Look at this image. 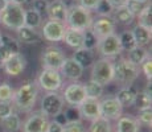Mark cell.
<instances>
[{
	"label": "cell",
	"mask_w": 152,
	"mask_h": 132,
	"mask_svg": "<svg viewBox=\"0 0 152 132\" xmlns=\"http://www.w3.org/2000/svg\"><path fill=\"white\" fill-rule=\"evenodd\" d=\"M0 45L5 49L10 54H13V53H20V44L16 39H13L10 34H1V42Z\"/></svg>",
	"instance_id": "obj_31"
},
{
	"label": "cell",
	"mask_w": 152,
	"mask_h": 132,
	"mask_svg": "<svg viewBox=\"0 0 152 132\" xmlns=\"http://www.w3.org/2000/svg\"><path fill=\"white\" fill-rule=\"evenodd\" d=\"M8 55H10V53H8L4 48H3L1 45H0V66L3 65V62L5 61V58H7Z\"/></svg>",
	"instance_id": "obj_47"
},
{
	"label": "cell",
	"mask_w": 152,
	"mask_h": 132,
	"mask_svg": "<svg viewBox=\"0 0 152 132\" xmlns=\"http://www.w3.org/2000/svg\"><path fill=\"white\" fill-rule=\"evenodd\" d=\"M148 50L144 48V46H135L134 49H131L128 52V60L132 63H135L136 66H140V63L148 57Z\"/></svg>",
	"instance_id": "obj_30"
},
{
	"label": "cell",
	"mask_w": 152,
	"mask_h": 132,
	"mask_svg": "<svg viewBox=\"0 0 152 132\" xmlns=\"http://www.w3.org/2000/svg\"><path fill=\"white\" fill-rule=\"evenodd\" d=\"M140 123L132 115H123L116 120V132H139Z\"/></svg>",
	"instance_id": "obj_19"
},
{
	"label": "cell",
	"mask_w": 152,
	"mask_h": 132,
	"mask_svg": "<svg viewBox=\"0 0 152 132\" xmlns=\"http://www.w3.org/2000/svg\"><path fill=\"white\" fill-rule=\"evenodd\" d=\"M0 124L4 132H17L21 128V119L17 114L12 112L10 116L0 120Z\"/></svg>",
	"instance_id": "obj_26"
},
{
	"label": "cell",
	"mask_w": 152,
	"mask_h": 132,
	"mask_svg": "<svg viewBox=\"0 0 152 132\" xmlns=\"http://www.w3.org/2000/svg\"><path fill=\"white\" fill-rule=\"evenodd\" d=\"M111 19H113L115 23H121V24L130 25V24H132L135 16L127 9L126 5H119V7L114 8L113 15H111Z\"/></svg>",
	"instance_id": "obj_25"
},
{
	"label": "cell",
	"mask_w": 152,
	"mask_h": 132,
	"mask_svg": "<svg viewBox=\"0 0 152 132\" xmlns=\"http://www.w3.org/2000/svg\"><path fill=\"white\" fill-rule=\"evenodd\" d=\"M90 79L95 81L102 86H107L114 81V62L110 58H99L95 60L91 65V77Z\"/></svg>",
	"instance_id": "obj_5"
},
{
	"label": "cell",
	"mask_w": 152,
	"mask_h": 132,
	"mask_svg": "<svg viewBox=\"0 0 152 132\" xmlns=\"http://www.w3.org/2000/svg\"><path fill=\"white\" fill-rule=\"evenodd\" d=\"M42 23V16L33 8H28L25 9V16H24V25L29 26V28L37 29Z\"/></svg>",
	"instance_id": "obj_27"
},
{
	"label": "cell",
	"mask_w": 152,
	"mask_h": 132,
	"mask_svg": "<svg viewBox=\"0 0 152 132\" xmlns=\"http://www.w3.org/2000/svg\"><path fill=\"white\" fill-rule=\"evenodd\" d=\"M140 3H144V4H147V3H151V0H138Z\"/></svg>",
	"instance_id": "obj_52"
},
{
	"label": "cell",
	"mask_w": 152,
	"mask_h": 132,
	"mask_svg": "<svg viewBox=\"0 0 152 132\" xmlns=\"http://www.w3.org/2000/svg\"><path fill=\"white\" fill-rule=\"evenodd\" d=\"M8 3H10V1H7V0H0V12H1V11H4V8L8 5Z\"/></svg>",
	"instance_id": "obj_50"
},
{
	"label": "cell",
	"mask_w": 152,
	"mask_h": 132,
	"mask_svg": "<svg viewBox=\"0 0 152 132\" xmlns=\"http://www.w3.org/2000/svg\"><path fill=\"white\" fill-rule=\"evenodd\" d=\"M39 98V85L36 81H25L19 89L15 91L13 107L20 112H31L36 106Z\"/></svg>",
	"instance_id": "obj_1"
},
{
	"label": "cell",
	"mask_w": 152,
	"mask_h": 132,
	"mask_svg": "<svg viewBox=\"0 0 152 132\" xmlns=\"http://www.w3.org/2000/svg\"><path fill=\"white\" fill-rule=\"evenodd\" d=\"M1 34H3V33H1V32H0V42H1Z\"/></svg>",
	"instance_id": "obj_53"
},
{
	"label": "cell",
	"mask_w": 152,
	"mask_h": 132,
	"mask_svg": "<svg viewBox=\"0 0 152 132\" xmlns=\"http://www.w3.org/2000/svg\"><path fill=\"white\" fill-rule=\"evenodd\" d=\"M138 122L140 123V125H145V127H151L152 124V111L151 108L148 110H143V111H139V115H138Z\"/></svg>",
	"instance_id": "obj_40"
},
{
	"label": "cell",
	"mask_w": 152,
	"mask_h": 132,
	"mask_svg": "<svg viewBox=\"0 0 152 132\" xmlns=\"http://www.w3.org/2000/svg\"><path fill=\"white\" fill-rule=\"evenodd\" d=\"M72 58L77 63H80L83 69H86V67H91V65L94 63L95 54H94V50H90V49H86V48H80V49H75Z\"/></svg>",
	"instance_id": "obj_21"
},
{
	"label": "cell",
	"mask_w": 152,
	"mask_h": 132,
	"mask_svg": "<svg viewBox=\"0 0 152 132\" xmlns=\"http://www.w3.org/2000/svg\"><path fill=\"white\" fill-rule=\"evenodd\" d=\"M119 36V41H121V46L123 50H127L130 52L131 49H134L135 46H138V44H136L135 39H134V34L131 31H124L122 32L121 34H118Z\"/></svg>",
	"instance_id": "obj_32"
},
{
	"label": "cell",
	"mask_w": 152,
	"mask_h": 132,
	"mask_svg": "<svg viewBox=\"0 0 152 132\" xmlns=\"http://www.w3.org/2000/svg\"><path fill=\"white\" fill-rule=\"evenodd\" d=\"M62 98H64V101H65V103H68L69 106L78 107V106L87 98L83 83H80V82L74 81L73 83L68 85L66 89L64 90V93H62Z\"/></svg>",
	"instance_id": "obj_11"
},
{
	"label": "cell",
	"mask_w": 152,
	"mask_h": 132,
	"mask_svg": "<svg viewBox=\"0 0 152 132\" xmlns=\"http://www.w3.org/2000/svg\"><path fill=\"white\" fill-rule=\"evenodd\" d=\"M17 36H19V40L24 44H37L41 40L39 32L27 25H23L21 28L17 29Z\"/></svg>",
	"instance_id": "obj_24"
},
{
	"label": "cell",
	"mask_w": 152,
	"mask_h": 132,
	"mask_svg": "<svg viewBox=\"0 0 152 132\" xmlns=\"http://www.w3.org/2000/svg\"><path fill=\"white\" fill-rule=\"evenodd\" d=\"M116 23L111 19V16H99L98 19L93 20L90 31L97 36V39H102L106 37L111 33H115Z\"/></svg>",
	"instance_id": "obj_13"
},
{
	"label": "cell",
	"mask_w": 152,
	"mask_h": 132,
	"mask_svg": "<svg viewBox=\"0 0 152 132\" xmlns=\"http://www.w3.org/2000/svg\"><path fill=\"white\" fill-rule=\"evenodd\" d=\"M65 58V53L62 52V49H60L58 46H48V48L44 49L41 54L42 67L44 69L60 70Z\"/></svg>",
	"instance_id": "obj_9"
},
{
	"label": "cell",
	"mask_w": 152,
	"mask_h": 132,
	"mask_svg": "<svg viewBox=\"0 0 152 132\" xmlns=\"http://www.w3.org/2000/svg\"><path fill=\"white\" fill-rule=\"evenodd\" d=\"M148 4V3H147ZM147 4H144V3H140V1H138V0H127L126 1V7H127V9L130 11L131 13L134 15V16H138V15L142 12L143 9H144V7Z\"/></svg>",
	"instance_id": "obj_39"
},
{
	"label": "cell",
	"mask_w": 152,
	"mask_h": 132,
	"mask_svg": "<svg viewBox=\"0 0 152 132\" xmlns=\"http://www.w3.org/2000/svg\"><path fill=\"white\" fill-rule=\"evenodd\" d=\"M91 11L81 7L80 4L68 7V16H66V26L77 29V31H86L90 29L93 23Z\"/></svg>",
	"instance_id": "obj_2"
},
{
	"label": "cell",
	"mask_w": 152,
	"mask_h": 132,
	"mask_svg": "<svg viewBox=\"0 0 152 132\" xmlns=\"http://www.w3.org/2000/svg\"><path fill=\"white\" fill-rule=\"evenodd\" d=\"M64 116H65L66 122H72V120H77L81 119L80 112H78V107H73V106H69L65 110V112H62Z\"/></svg>",
	"instance_id": "obj_43"
},
{
	"label": "cell",
	"mask_w": 152,
	"mask_h": 132,
	"mask_svg": "<svg viewBox=\"0 0 152 132\" xmlns=\"http://www.w3.org/2000/svg\"><path fill=\"white\" fill-rule=\"evenodd\" d=\"M49 3L46 0H32L31 3V8H33L34 11H37L39 13L46 12V8H48Z\"/></svg>",
	"instance_id": "obj_44"
},
{
	"label": "cell",
	"mask_w": 152,
	"mask_h": 132,
	"mask_svg": "<svg viewBox=\"0 0 152 132\" xmlns=\"http://www.w3.org/2000/svg\"><path fill=\"white\" fill-rule=\"evenodd\" d=\"M139 77V66L132 63L128 58H121L114 62V81L122 86L132 85Z\"/></svg>",
	"instance_id": "obj_3"
},
{
	"label": "cell",
	"mask_w": 152,
	"mask_h": 132,
	"mask_svg": "<svg viewBox=\"0 0 152 132\" xmlns=\"http://www.w3.org/2000/svg\"><path fill=\"white\" fill-rule=\"evenodd\" d=\"M97 49L99 54L103 58H115L122 54V46L121 41H119V36L116 33H111L106 37H102L98 40Z\"/></svg>",
	"instance_id": "obj_7"
},
{
	"label": "cell",
	"mask_w": 152,
	"mask_h": 132,
	"mask_svg": "<svg viewBox=\"0 0 152 132\" xmlns=\"http://www.w3.org/2000/svg\"><path fill=\"white\" fill-rule=\"evenodd\" d=\"M24 16L25 9L23 8V5L10 1L7 7L4 8V11L0 12V23L7 28L17 31L24 25Z\"/></svg>",
	"instance_id": "obj_4"
},
{
	"label": "cell",
	"mask_w": 152,
	"mask_h": 132,
	"mask_svg": "<svg viewBox=\"0 0 152 132\" xmlns=\"http://www.w3.org/2000/svg\"><path fill=\"white\" fill-rule=\"evenodd\" d=\"M62 41H65L66 45L73 49L83 48V32L66 26V31H65V34H64Z\"/></svg>",
	"instance_id": "obj_20"
},
{
	"label": "cell",
	"mask_w": 152,
	"mask_h": 132,
	"mask_svg": "<svg viewBox=\"0 0 152 132\" xmlns=\"http://www.w3.org/2000/svg\"><path fill=\"white\" fill-rule=\"evenodd\" d=\"M85 86V91H86V96L87 98H93V99H99L102 95H103V87L102 85L97 83L95 81H93V79H90L89 82H86V83H83Z\"/></svg>",
	"instance_id": "obj_28"
},
{
	"label": "cell",
	"mask_w": 152,
	"mask_h": 132,
	"mask_svg": "<svg viewBox=\"0 0 152 132\" xmlns=\"http://www.w3.org/2000/svg\"><path fill=\"white\" fill-rule=\"evenodd\" d=\"M109 1L111 3V5L115 8V7H119V5H124L127 0H109Z\"/></svg>",
	"instance_id": "obj_49"
},
{
	"label": "cell",
	"mask_w": 152,
	"mask_h": 132,
	"mask_svg": "<svg viewBox=\"0 0 152 132\" xmlns=\"http://www.w3.org/2000/svg\"><path fill=\"white\" fill-rule=\"evenodd\" d=\"M49 20L53 21H60L66 24V16H68V5L65 4L64 0H53L48 4L46 8Z\"/></svg>",
	"instance_id": "obj_17"
},
{
	"label": "cell",
	"mask_w": 152,
	"mask_h": 132,
	"mask_svg": "<svg viewBox=\"0 0 152 132\" xmlns=\"http://www.w3.org/2000/svg\"><path fill=\"white\" fill-rule=\"evenodd\" d=\"M7 1H12V0H7Z\"/></svg>",
	"instance_id": "obj_54"
},
{
	"label": "cell",
	"mask_w": 152,
	"mask_h": 132,
	"mask_svg": "<svg viewBox=\"0 0 152 132\" xmlns=\"http://www.w3.org/2000/svg\"><path fill=\"white\" fill-rule=\"evenodd\" d=\"M99 0H78V4L81 7L86 8V9H90V11H94L95 5L98 4Z\"/></svg>",
	"instance_id": "obj_46"
},
{
	"label": "cell",
	"mask_w": 152,
	"mask_h": 132,
	"mask_svg": "<svg viewBox=\"0 0 152 132\" xmlns=\"http://www.w3.org/2000/svg\"><path fill=\"white\" fill-rule=\"evenodd\" d=\"M3 67H4L5 73L11 77H17L20 75L23 71L25 70V66H27V60L25 57L21 54V53H13V54H10L5 61L3 62Z\"/></svg>",
	"instance_id": "obj_14"
},
{
	"label": "cell",
	"mask_w": 152,
	"mask_h": 132,
	"mask_svg": "<svg viewBox=\"0 0 152 132\" xmlns=\"http://www.w3.org/2000/svg\"><path fill=\"white\" fill-rule=\"evenodd\" d=\"M64 106H65V101L62 98V94L58 91L46 93L40 103V112H42L46 118L54 119L64 111Z\"/></svg>",
	"instance_id": "obj_6"
},
{
	"label": "cell",
	"mask_w": 152,
	"mask_h": 132,
	"mask_svg": "<svg viewBox=\"0 0 152 132\" xmlns=\"http://www.w3.org/2000/svg\"><path fill=\"white\" fill-rule=\"evenodd\" d=\"M134 104L136 106L138 111L148 110V108H151L152 98L148 96L147 94H144V91H138L136 93V96H135V101H134Z\"/></svg>",
	"instance_id": "obj_33"
},
{
	"label": "cell",
	"mask_w": 152,
	"mask_h": 132,
	"mask_svg": "<svg viewBox=\"0 0 152 132\" xmlns=\"http://www.w3.org/2000/svg\"><path fill=\"white\" fill-rule=\"evenodd\" d=\"M94 11L99 16H111L113 11H114V7L111 5V3L109 0H99L98 4L95 5Z\"/></svg>",
	"instance_id": "obj_35"
},
{
	"label": "cell",
	"mask_w": 152,
	"mask_h": 132,
	"mask_svg": "<svg viewBox=\"0 0 152 132\" xmlns=\"http://www.w3.org/2000/svg\"><path fill=\"white\" fill-rule=\"evenodd\" d=\"M144 94H147L148 96H151L152 98V83H151V81H148L147 82V85H145V87H144Z\"/></svg>",
	"instance_id": "obj_48"
},
{
	"label": "cell",
	"mask_w": 152,
	"mask_h": 132,
	"mask_svg": "<svg viewBox=\"0 0 152 132\" xmlns=\"http://www.w3.org/2000/svg\"><path fill=\"white\" fill-rule=\"evenodd\" d=\"M138 19H139V24L144 25L145 28H148V29H152V26H151V20H152L151 3H148V4L144 7V9L138 15Z\"/></svg>",
	"instance_id": "obj_34"
},
{
	"label": "cell",
	"mask_w": 152,
	"mask_h": 132,
	"mask_svg": "<svg viewBox=\"0 0 152 132\" xmlns=\"http://www.w3.org/2000/svg\"><path fill=\"white\" fill-rule=\"evenodd\" d=\"M45 132H65V131H64V125L53 119L52 122H49L48 128H46Z\"/></svg>",
	"instance_id": "obj_45"
},
{
	"label": "cell",
	"mask_w": 152,
	"mask_h": 132,
	"mask_svg": "<svg viewBox=\"0 0 152 132\" xmlns=\"http://www.w3.org/2000/svg\"><path fill=\"white\" fill-rule=\"evenodd\" d=\"M132 34H134V39H135L136 44H138V46H145L150 44L151 41V37H152V29H148L145 28L144 25L142 24H136L135 26H134L132 31Z\"/></svg>",
	"instance_id": "obj_23"
},
{
	"label": "cell",
	"mask_w": 152,
	"mask_h": 132,
	"mask_svg": "<svg viewBox=\"0 0 152 132\" xmlns=\"http://www.w3.org/2000/svg\"><path fill=\"white\" fill-rule=\"evenodd\" d=\"M140 69H142L143 74L145 75V78L148 81H151V77H152V60H151V55H148L142 63H140Z\"/></svg>",
	"instance_id": "obj_41"
},
{
	"label": "cell",
	"mask_w": 152,
	"mask_h": 132,
	"mask_svg": "<svg viewBox=\"0 0 152 132\" xmlns=\"http://www.w3.org/2000/svg\"><path fill=\"white\" fill-rule=\"evenodd\" d=\"M37 85L46 93L58 91L62 87V75L60 70L42 69V71L37 78Z\"/></svg>",
	"instance_id": "obj_8"
},
{
	"label": "cell",
	"mask_w": 152,
	"mask_h": 132,
	"mask_svg": "<svg viewBox=\"0 0 152 132\" xmlns=\"http://www.w3.org/2000/svg\"><path fill=\"white\" fill-rule=\"evenodd\" d=\"M12 3H15V4L23 5V4H25V3H27V0H12Z\"/></svg>",
	"instance_id": "obj_51"
},
{
	"label": "cell",
	"mask_w": 152,
	"mask_h": 132,
	"mask_svg": "<svg viewBox=\"0 0 152 132\" xmlns=\"http://www.w3.org/2000/svg\"><path fill=\"white\" fill-rule=\"evenodd\" d=\"M15 96V90L10 83L0 85V102H12Z\"/></svg>",
	"instance_id": "obj_37"
},
{
	"label": "cell",
	"mask_w": 152,
	"mask_h": 132,
	"mask_svg": "<svg viewBox=\"0 0 152 132\" xmlns=\"http://www.w3.org/2000/svg\"><path fill=\"white\" fill-rule=\"evenodd\" d=\"M0 69H1V66H0Z\"/></svg>",
	"instance_id": "obj_55"
},
{
	"label": "cell",
	"mask_w": 152,
	"mask_h": 132,
	"mask_svg": "<svg viewBox=\"0 0 152 132\" xmlns=\"http://www.w3.org/2000/svg\"><path fill=\"white\" fill-rule=\"evenodd\" d=\"M136 93L138 90L134 87V85H128V86H122L119 89V91L116 93V96L115 98L119 101L123 107L126 106H132L134 104V101H135V96H136Z\"/></svg>",
	"instance_id": "obj_22"
},
{
	"label": "cell",
	"mask_w": 152,
	"mask_h": 132,
	"mask_svg": "<svg viewBox=\"0 0 152 132\" xmlns=\"http://www.w3.org/2000/svg\"><path fill=\"white\" fill-rule=\"evenodd\" d=\"M101 116L109 120H118L123 114V106L119 103L115 96H107L99 101Z\"/></svg>",
	"instance_id": "obj_10"
},
{
	"label": "cell",
	"mask_w": 152,
	"mask_h": 132,
	"mask_svg": "<svg viewBox=\"0 0 152 132\" xmlns=\"http://www.w3.org/2000/svg\"><path fill=\"white\" fill-rule=\"evenodd\" d=\"M78 112H80L81 119L93 122L97 118L101 116V111H99V99L86 98L85 101L78 106Z\"/></svg>",
	"instance_id": "obj_16"
},
{
	"label": "cell",
	"mask_w": 152,
	"mask_h": 132,
	"mask_svg": "<svg viewBox=\"0 0 152 132\" xmlns=\"http://www.w3.org/2000/svg\"><path fill=\"white\" fill-rule=\"evenodd\" d=\"M89 132H113L111 120L99 116L95 120H93L89 127Z\"/></svg>",
	"instance_id": "obj_29"
},
{
	"label": "cell",
	"mask_w": 152,
	"mask_h": 132,
	"mask_svg": "<svg viewBox=\"0 0 152 132\" xmlns=\"http://www.w3.org/2000/svg\"><path fill=\"white\" fill-rule=\"evenodd\" d=\"M64 131L65 132H86L83 123L81 119L72 120V122H66L64 124Z\"/></svg>",
	"instance_id": "obj_38"
},
{
	"label": "cell",
	"mask_w": 152,
	"mask_h": 132,
	"mask_svg": "<svg viewBox=\"0 0 152 132\" xmlns=\"http://www.w3.org/2000/svg\"><path fill=\"white\" fill-rule=\"evenodd\" d=\"M49 124V118L42 112L36 111L32 112L23 124V132H45Z\"/></svg>",
	"instance_id": "obj_15"
},
{
	"label": "cell",
	"mask_w": 152,
	"mask_h": 132,
	"mask_svg": "<svg viewBox=\"0 0 152 132\" xmlns=\"http://www.w3.org/2000/svg\"><path fill=\"white\" fill-rule=\"evenodd\" d=\"M65 31H66V24L60 21H53V20H48L42 25L41 36L49 42H60L64 39Z\"/></svg>",
	"instance_id": "obj_12"
},
{
	"label": "cell",
	"mask_w": 152,
	"mask_h": 132,
	"mask_svg": "<svg viewBox=\"0 0 152 132\" xmlns=\"http://www.w3.org/2000/svg\"><path fill=\"white\" fill-rule=\"evenodd\" d=\"M12 102H0V120L10 116L13 112Z\"/></svg>",
	"instance_id": "obj_42"
},
{
	"label": "cell",
	"mask_w": 152,
	"mask_h": 132,
	"mask_svg": "<svg viewBox=\"0 0 152 132\" xmlns=\"http://www.w3.org/2000/svg\"><path fill=\"white\" fill-rule=\"evenodd\" d=\"M83 67L77 63L73 58H65L62 66L60 67V73L62 77L70 79V81H78L83 74Z\"/></svg>",
	"instance_id": "obj_18"
},
{
	"label": "cell",
	"mask_w": 152,
	"mask_h": 132,
	"mask_svg": "<svg viewBox=\"0 0 152 132\" xmlns=\"http://www.w3.org/2000/svg\"><path fill=\"white\" fill-rule=\"evenodd\" d=\"M98 45V39L94 33H93L90 29L83 31V48L90 49V50H94Z\"/></svg>",
	"instance_id": "obj_36"
}]
</instances>
